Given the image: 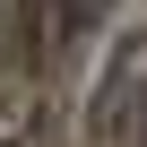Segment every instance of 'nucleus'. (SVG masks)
<instances>
[{
    "mask_svg": "<svg viewBox=\"0 0 147 147\" xmlns=\"http://www.w3.org/2000/svg\"><path fill=\"white\" fill-rule=\"evenodd\" d=\"M138 121H147V35H130V43L113 52L104 87H95V130H104V138H121V130H138Z\"/></svg>",
    "mask_w": 147,
    "mask_h": 147,
    "instance_id": "1",
    "label": "nucleus"
}]
</instances>
